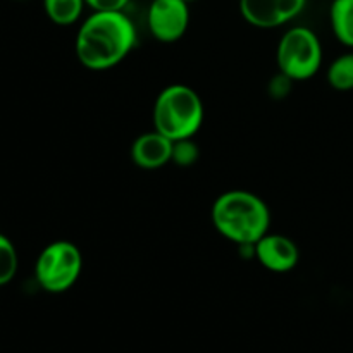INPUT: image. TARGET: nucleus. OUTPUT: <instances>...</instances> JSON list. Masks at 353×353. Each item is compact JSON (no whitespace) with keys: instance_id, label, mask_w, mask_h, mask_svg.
Instances as JSON below:
<instances>
[{"instance_id":"nucleus-12","label":"nucleus","mask_w":353,"mask_h":353,"mask_svg":"<svg viewBox=\"0 0 353 353\" xmlns=\"http://www.w3.org/2000/svg\"><path fill=\"white\" fill-rule=\"evenodd\" d=\"M326 79L331 88L336 92H350L353 90V52L341 54L330 64Z\"/></svg>"},{"instance_id":"nucleus-11","label":"nucleus","mask_w":353,"mask_h":353,"mask_svg":"<svg viewBox=\"0 0 353 353\" xmlns=\"http://www.w3.org/2000/svg\"><path fill=\"white\" fill-rule=\"evenodd\" d=\"M85 0H43V10L57 26H71L81 19Z\"/></svg>"},{"instance_id":"nucleus-13","label":"nucleus","mask_w":353,"mask_h":353,"mask_svg":"<svg viewBox=\"0 0 353 353\" xmlns=\"http://www.w3.org/2000/svg\"><path fill=\"white\" fill-rule=\"evenodd\" d=\"M19 269V255L12 241L0 233V286H6L16 278Z\"/></svg>"},{"instance_id":"nucleus-9","label":"nucleus","mask_w":353,"mask_h":353,"mask_svg":"<svg viewBox=\"0 0 353 353\" xmlns=\"http://www.w3.org/2000/svg\"><path fill=\"white\" fill-rule=\"evenodd\" d=\"M172 147L174 141L152 130L148 133L140 134L131 145V161L137 168L145 171H155L172 161Z\"/></svg>"},{"instance_id":"nucleus-5","label":"nucleus","mask_w":353,"mask_h":353,"mask_svg":"<svg viewBox=\"0 0 353 353\" xmlns=\"http://www.w3.org/2000/svg\"><path fill=\"white\" fill-rule=\"evenodd\" d=\"M83 272V254L72 241L48 243L34 262V278L47 293H64L78 283Z\"/></svg>"},{"instance_id":"nucleus-16","label":"nucleus","mask_w":353,"mask_h":353,"mask_svg":"<svg viewBox=\"0 0 353 353\" xmlns=\"http://www.w3.org/2000/svg\"><path fill=\"white\" fill-rule=\"evenodd\" d=\"M186 2H190V3H192V2H196V0H186Z\"/></svg>"},{"instance_id":"nucleus-6","label":"nucleus","mask_w":353,"mask_h":353,"mask_svg":"<svg viewBox=\"0 0 353 353\" xmlns=\"http://www.w3.org/2000/svg\"><path fill=\"white\" fill-rule=\"evenodd\" d=\"M190 17V2L186 0H150L148 31L161 43H176L188 31Z\"/></svg>"},{"instance_id":"nucleus-8","label":"nucleus","mask_w":353,"mask_h":353,"mask_svg":"<svg viewBox=\"0 0 353 353\" xmlns=\"http://www.w3.org/2000/svg\"><path fill=\"white\" fill-rule=\"evenodd\" d=\"M254 257L268 271L285 274L299 265L300 250L292 238L268 233L254 245Z\"/></svg>"},{"instance_id":"nucleus-4","label":"nucleus","mask_w":353,"mask_h":353,"mask_svg":"<svg viewBox=\"0 0 353 353\" xmlns=\"http://www.w3.org/2000/svg\"><path fill=\"white\" fill-rule=\"evenodd\" d=\"M276 61L290 81H307L323 65V43L310 28L293 26L279 40Z\"/></svg>"},{"instance_id":"nucleus-3","label":"nucleus","mask_w":353,"mask_h":353,"mask_svg":"<svg viewBox=\"0 0 353 353\" xmlns=\"http://www.w3.org/2000/svg\"><path fill=\"white\" fill-rule=\"evenodd\" d=\"M154 130L179 141L193 138L205 119V107L199 93L188 85L174 83L157 95L152 110Z\"/></svg>"},{"instance_id":"nucleus-14","label":"nucleus","mask_w":353,"mask_h":353,"mask_svg":"<svg viewBox=\"0 0 353 353\" xmlns=\"http://www.w3.org/2000/svg\"><path fill=\"white\" fill-rule=\"evenodd\" d=\"M200 157L199 145L193 141V138H186V140L174 141V147H172V161L176 165H181V168H190V165L195 164Z\"/></svg>"},{"instance_id":"nucleus-2","label":"nucleus","mask_w":353,"mask_h":353,"mask_svg":"<svg viewBox=\"0 0 353 353\" xmlns=\"http://www.w3.org/2000/svg\"><path fill=\"white\" fill-rule=\"evenodd\" d=\"M210 219L223 238L238 247L255 245L271 230L268 203L248 190H228L212 203Z\"/></svg>"},{"instance_id":"nucleus-15","label":"nucleus","mask_w":353,"mask_h":353,"mask_svg":"<svg viewBox=\"0 0 353 353\" xmlns=\"http://www.w3.org/2000/svg\"><path fill=\"white\" fill-rule=\"evenodd\" d=\"M85 2L93 12H110V10H124L130 0H85Z\"/></svg>"},{"instance_id":"nucleus-10","label":"nucleus","mask_w":353,"mask_h":353,"mask_svg":"<svg viewBox=\"0 0 353 353\" xmlns=\"http://www.w3.org/2000/svg\"><path fill=\"white\" fill-rule=\"evenodd\" d=\"M330 23L334 38L345 47L353 48V0H333Z\"/></svg>"},{"instance_id":"nucleus-1","label":"nucleus","mask_w":353,"mask_h":353,"mask_svg":"<svg viewBox=\"0 0 353 353\" xmlns=\"http://www.w3.org/2000/svg\"><path fill=\"white\" fill-rule=\"evenodd\" d=\"M137 38V28L124 10L92 12L76 33L74 54L83 68L107 71L131 54Z\"/></svg>"},{"instance_id":"nucleus-7","label":"nucleus","mask_w":353,"mask_h":353,"mask_svg":"<svg viewBox=\"0 0 353 353\" xmlns=\"http://www.w3.org/2000/svg\"><path fill=\"white\" fill-rule=\"evenodd\" d=\"M307 0H240L238 9L250 26L274 30L292 23L305 10Z\"/></svg>"}]
</instances>
